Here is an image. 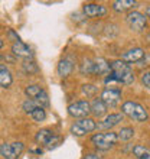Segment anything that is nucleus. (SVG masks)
Returning <instances> with one entry per match:
<instances>
[{"instance_id": "obj_23", "label": "nucleus", "mask_w": 150, "mask_h": 159, "mask_svg": "<svg viewBox=\"0 0 150 159\" xmlns=\"http://www.w3.org/2000/svg\"><path fill=\"white\" fill-rule=\"evenodd\" d=\"M39 107H42V106H39L36 101L29 100V98H28V100H25V101H23V104H22V109L25 110L28 114H32L35 110L39 109Z\"/></svg>"}, {"instance_id": "obj_18", "label": "nucleus", "mask_w": 150, "mask_h": 159, "mask_svg": "<svg viewBox=\"0 0 150 159\" xmlns=\"http://www.w3.org/2000/svg\"><path fill=\"white\" fill-rule=\"evenodd\" d=\"M13 83V75L10 70L6 65L0 64V87L2 88H9Z\"/></svg>"}, {"instance_id": "obj_2", "label": "nucleus", "mask_w": 150, "mask_h": 159, "mask_svg": "<svg viewBox=\"0 0 150 159\" xmlns=\"http://www.w3.org/2000/svg\"><path fill=\"white\" fill-rule=\"evenodd\" d=\"M121 114L127 116V117H130L131 120H136V121H146L149 119L147 110L142 104L136 103V101H126V103H123Z\"/></svg>"}, {"instance_id": "obj_16", "label": "nucleus", "mask_w": 150, "mask_h": 159, "mask_svg": "<svg viewBox=\"0 0 150 159\" xmlns=\"http://www.w3.org/2000/svg\"><path fill=\"white\" fill-rule=\"evenodd\" d=\"M137 2L136 0H116L111 3V7L114 12H126V10H130L133 7H137Z\"/></svg>"}, {"instance_id": "obj_6", "label": "nucleus", "mask_w": 150, "mask_h": 159, "mask_svg": "<svg viewBox=\"0 0 150 159\" xmlns=\"http://www.w3.org/2000/svg\"><path fill=\"white\" fill-rule=\"evenodd\" d=\"M97 129V123L94 119H90V117H85V119H79V120L74 121L71 126V132L74 136L77 138H81V136H85V134L91 133L94 130Z\"/></svg>"}, {"instance_id": "obj_26", "label": "nucleus", "mask_w": 150, "mask_h": 159, "mask_svg": "<svg viewBox=\"0 0 150 159\" xmlns=\"http://www.w3.org/2000/svg\"><path fill=\"white\" fill-rule=\"evenodd\" d=\"M29 116L33 119L35 121H43L45 120V117H46V111H45L43 107H39V109H36L33 113L29 114Z\"/></svg>"}, {"instance_id": "obj_24", "label": "nucleus", "mask_w": 150, "mask_h": 159, "mask_svg": "<svg viewBox=\"0 0 150 159\" xmlns=\"http://www.w3.org/2000/svg\"><path fill=\"white\" fill-rule=\"evenodd\" d=\"M22 67H23V71H25L26 74H29V75H30V74H36V72L39 71L38 65L33 62V61H32V59H26Z\"/></svg>"}, {"instance_id": "obj_19", "label": "nucleus", "mask_w": 150, "mask_h": 159, "mask_svg": "<svg viewBox=\"0 0 150 159\" xmlns=\"http://www.w3.org/2000/svg\"><path fill=\"white\" fill-rule=\"evenodd\" d=\"M94 64H95V75H108L111 71L110 62L105 61L104 58H95Z\"/></svg>"}, {"instance_id": "obj_27", "label": "nucleus", "mask_w": 150, "mask_h": 159, "mask_svg": "<svg viewBox=\"0 0 150 159\" xmlns=\"http://www.w3.org/2000/svg\"><path fill=\"white\" fill-rule=\"evenodd\" d=\"M142 84L144 85L146 88H149L150 90V70H147V71H144L142 74Z\"/></svg>"}, {"instance_id": "obj_22", "label": "nucleus", "mask_w": 150, "mask_h": 159, "mask_svg": "<svg viewBox=\"0 0 150 159\" xmlns=\"http://www.w3.org/2000/svg\"><path fill=\"white\" fill-rule=\"evenodd\" d=\"M133 136H134V129H133V127H130V126L121 127V130H118V132H117L118 142H129Z\"/></svg>"}, {"instance_id": "obj_11", "label": "nucleus", "mask_w": 150, "mask_h": 159, "mask_svg": "<svg viewBox=\"0 0 150 159\" xmlns=\"http://www.w3.org/2000/svg\"><path fill=\"white\" fill-rule=\"evenodd\" d=\"M82 12L87 17H103L107 15V7L100 3H85Z\"/></svg>"}, {"instance_id": "obj_32", "label": "nucleus", "mask_w": 150, "mask_h": 159, "mask_svg": "<svg viewBox=\"0 0 150 159\" xmlns=\"http://www.w3.org/2000/svg\"><path fill=\"white\" fill-rule=\"evenodd\" d=\"M147 39H149V42H150V34H149V36H147Z\"/></svg>"}, {"instance_id": "obj_15", "label": "nucleus", "mask_w": 150, "mask_h": 159, "mask_svg": "<svg viewBox=\"0 0 150 159\" xmlns=\"http://www.w3.org/2000/svg\"><path fill=\"white\" fill-rule=\"evenodd\" d=\"M74 68H75V61L72 59V57H65L58 64V75L65 78V77L71 75Z\"/></svg>"}, {"instance_id": "obj_4", "label": "nucleus", "mask_w": 150, "mask_h": 159, "mask_svg": "<svg viewBox=\"0 0 150 159\" xmlns=\"http://www.w3.org/2000/svg\"><path fill=\"white\" fill-rule=\"evenodd\" d=\"M25 94L28 96L29 100H33L36 101L39 106L42 107H49L51 101H49V96L43 87L38 85V84H30L28 87L25 88Z\"/></svg>"}, {"instance_id": "obj_21", "label": "nucleus", "mask_w": 150, "mask_h": 159, "mask_svg": "<svg viewBox=\"0 0 150 159\" xmlns=\"http://www.w3.org/2000/svg\"><path fill=\"white\" fill-rule=\"evenodd\" d=\"M79 71L82 75H95V64L94 59H84L79 65Z\"/></svg>"}, {"instance_id": "obj_28", "label": "nucleus", "mask_w": 150, "mask_h": 159, "mask_svg": "<svg viewBox=\"0 0 150 159\" xmlns=\"http://www.w3.org/2000/svg\"><path fill=\"white\" fill-rule=\"evenodd\" d=\"M7 38H9V41H13V43L20 41V36H19V35H17L13 29H9L7 30Z\"/></svg>"}, {"instance_id": "obj_7", "label": "nucleus", "mask_w": 150, "mask_h": 159, "mask_svg": "<svg viewBox=\"0 0 150 159\" xmlns=\"http://www.w3.org/2000/svg\"><path fill=\"white\" fill-rule=\"evenodd\" d=\"M126 23L133 32H143L147 28V17L143 13L131 10L126 16Z\"/></svg>"}, {"instance_id": "obj_9", "label": "nucleus", "mask_w": 150, "mask_h": 159, "mask_svg": "<svg viewBox=\"0 0 150 159\" xmlns=\"http://www.w3.org/2000/svg\"><path fill=\"white\" fill-rule=\"evenodd\" d=\"M90 113H91V106H90V101L87 100L75 101L68 106V114L75 119H85Z\"/></svg>"}, {"instance_id": "obj_31", "label": "nucleus", "mask_w": 150, "mask_h": 159, "mask_svg": "<svg viewBox=\"0 0 150 159\" xmlns=\"http://www.w3.org/2000/svg\"><path fill=\"white\" fill-rule=\"evenodd\" d=\"M2 46H3V41L0 39V49H2Z\"/></svg>"}, {"instance_id": "obj_3", "label": "nucleus", "mask_w": 150, "mask_h": 159, "mask_svg": "<svg viewBox=\"0 0 150 159\" xmlns=\"http://www.w3.org/2000/svg\"><path fill=\"white\" fill-rule=\"evenodd\" d=\"M118 138L116 132H107V133H95L91 136V143L100 151H108L114 145H117Z\"/></svg>"}, {"instance_id": "obj_17", "label": "nucleus", "mask_w": 150, "mask_h": 159, "mask_svg": "<svg viewBox=\"0 0 150 159\" xmlns=\"http://www.w3.org/2000/svg\"><path fill=\"white\" fill-rule=\"evenodd\" d=\"M90 106H91V113L94 117H103V116H105V113H107V106L103 103V100L101 98H98V97H95L94 100L90 103Z\"/></svg>"}, {"instance_id": "obj_8", "label": "nucleus", "mask_w": 150, "mask_h": 159, "mask_svg": "<svg viewBox=\"0 0 150 159\" xmlns=\"http://www.w3.org/2000/svg\"><path fill=\"white\" fill-rule=\"evenodd\" d=\"M25 146L22 142H10L0 145V156L4 159H19Z\"/></svg>"}, {"instance_id": "obj_20", "label": "nucleus", "mask_w": 150, "mask_h": 159, "mask_svg": "<svg viewBox=\"0 0 150 159\" xmlns=\"http://www.w3.org/2000/svg\"><path fill=\"white\" fill-rule=\"evenodd\" d=\"M131 153L136 159H150V149L143 145H134L131 148Z\"/></svg>"}, {"instance_id": "obj_10", "label": "nucleus", "mask_w": 150, "mask_h": 159, "mask_svg": "<svg viewBox=\"0 0 150 159\" xmlns=\"http://www.w3.org/2000/svg\"><path fill=\"white\" fill-rule=\"evenodd\" d=\"M100 98L103 100V103L107 106V109H108V107H111L113 109V107L118 106V103L121 101V90L120 88L107 87V88L103 90Z\"/></svg>"}, {"instance_id": "obj_30", "label": "nucleus", "mask_w": 150, "mask_h": 159, "mask_svg": "<svg viewBox=\"0 0 150 159\" xmlns=\"http://www.w3.org/2000/svg\"><path fill=\"white\" fill-rule=\"evenodd\" d=\"M146 17H149L150 19V6H147L146 7Z\"/></svg>"}, {"instance_id": "obj_14", "label": "nucleus", "mask_w": 150, "mask_h": 159, "mask_svg": "<svg viewBox=\"0 0 150 159\" xmlns=\"http://www.w3.org/2000/svg\"><path fill=\"white\" fill-rule=\"evenodd\" d=\"M123 119H124V116L121 113H111V114H108V116H105V117L97 125V127H98V129H113L114 126L120 125L121 121H123Z\"/></svg>"}, {"instance_id": "obj_13", "label": "nucleus", "mask_w": 150, "mask_h": 159, "mask_svg": "<svg viewBox=\"0 0 150 159\" xmlns=\"http://www.w3.org/2000/svg\"><path fill=\"white\" fill-rule=\"evenodd\" d=\"M144 57H146L144 49H142V48H131V49L126 51L124 54L121 55V61L123 62H129V64L140 62Z\"/></svg>"}, {"instance_id": "obj_1", "label": "nucleus", "mask_w": 150, "mask_h": 159, "mask_svg": "<svg viewBox=\"0 0 150 159\" xmlns=\"http://www.w3.org/2000/svg\"><path fill=\"white\" fill-rule=\"evenodd\" d=\"M110 68H111V71L104 80L107 84L118 83L124 84V85H130L134 83V72L129 64L123 62L121 59H117V61L110 62Z\"/></svg>"}, {"instance_id": "obj_12", "label": "nucleus", "mask_w": 150, "mask_h": 159, "mask_svg": "<svg viewBox=\"0 0 150 159\" xmlns=\"http://www.w3.org/2000/svg\"><path fill=\"white\" fill-rule=\"evenodd\" d=\"M12 54L15 55V57H17V58H22V59H32V57H33V54H32V49H30L29 46L26 45L25 42H15L12 45Z\"/></svg>"}, {"instance_id": "obj_25", "label": "nucleus", "mask_w": 150, "mask_h": 159, "mask_svg": "<svg viewBox=\"0 0 150 159\" xmlns=\"http://www.w3.org/2000/svg\"><path fill=\"white\" fill-rule=\"evenodd\" d=\"M81 90H82L84 96H87V97H95L97 91H98L97 85H94V84H84Z\"/></svg>"}, {"instance_id": "obj_29", "label": "nucleus", "mask_w": 150, "mask_h": 159, "mask_svg": "<svg viewBox=\"0 0 150 159\" xmlns=\"http://www.w3.org/2000/svg\"><path fill=\"white\" fill-rule=\"evenodd\" d=\"M82 159H103L98 153H87V155H84Z\"/></svg>"}, {"instance_id": "obj_5", "label": "nucleus", "mask_w": 150, "mask_h": 159, "mask_svg": "<svg viewBox=\"0 0 150 159\" xmlns=\"http://www.w3.org/2000/svg\"><path fill=\"white\" fill-rule=\"evenodd\" d=\"M35 140H36V143L45 146L46 149H54L62 142V138L55 132H52L51 129H41L35 136Z\"/></svg>"}]
</instances>
